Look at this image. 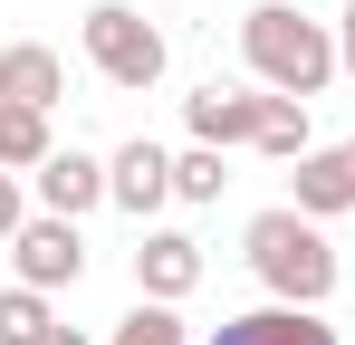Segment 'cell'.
Listing matches in <instances>:
<instances>
[{
	"label": "cell",
	"mask_w": 355,
	"mask_h": 345,
	"mask_svg": "<svg viewBox=\"0 0 355 345\" xmlns=\"http://www.w3.org/2000/svg\"><path fill=\"white\" fill-rule=\"evenodd\" d=\"M336 57L355 67V0H346V19H336Z\"/></svg>",
	"instance_id": "18"
},
{
	"label": "cell",
	"mask_w": 355,
	"mask_h": 345,
	"mask_svg": "<svg viewBox=\"0 0 355 345\" xmlns=\"http://www.w3.org/2000/svg\"><path fill=\"white\" fill-rule=\"evenodd\" d=\"M259 154H279V163L307 154V106H297V96H269V115H259Z\"/></svg>",
	"instance_id": "15"
},
{
	"label": "cell",
	"mask_w": 355,
	"mask_h": 345,
	"mask_svg": "<svg viewBox=\"0 0 355 345\" xmlns=\"http://www.w3.org/2000/svg\"><path fill=\"white\" fill-rule=\"evenodd\" d=\"M106 345H182V317L164 307V297H144L135 317H116V336H106Z\"/></svg>",
	"instance_id": "16"
},
{
	"label": "cell",
	"mask_w": 355,
	"mask_h": 345,
	"mask_svg": "<svg viewBox=\"0 0 355 345\" xmlns=\"http://www.w3.org/2000/svg\"><path fill=\"white\" fill-rule=\"evenodd\" d=\"M240 57H250V77H259L269 96H297V106H307V96L346 67V57H336V39H327L317 19H297L288 0H259V10L240 19Z\"/></svg>",
	"instance_id": "1"
},
{
	"label": "cell",
	"mask_w": 355,
	"mask_h": 345,
	"mask_svg": "<svg viewBox=\"0 0 355 345\" xmlns=\"http://www.w3.org/2000/svg\"><path fill=\"white\" fill-rule=\"evenodd\" d=\"M240 249H250V269L269 278V297H279V307H327V297H336V249H327V230L307 221L297 202L259 211Z\"/></svg>",
	"instance_id": "2"
},
{
	"label": "cell",
	"mask_w": 355,
	"mask_h": 345,
	"mask_svg": "<svg viewBox=\"0 0 355 345\" xmlns=\"http://www.w3.org/2000/svg\"><path fill=\"white\" fill-rule=\"evenodd\" d=\"M87 57H96L106 87L144 96V87L164 77V29H154L144 10H125V0H96V10H87Z\"/></svg>",
	"instance_id": "3"
},
{
	"label": "cell",
	"mask_w": 355,
	"mask_h": 345,
	"mask_svg": "<svg viewBox=\"0 0 355 345\" xmlns=\"http://www.w3.org/2000/svg\"><path fill=\"white\" fill-rule=\"evenodd\" d=\"M211 345H336V326L317 307H250L231 326H211Z\"/></svg>",
	"instance_id": "10"
},
{
	"label": "cell",
	"mask_w": 355,
	"mask_h": 345,
	"mask_svg": "<svg viewBox=\"0 0 355 345\" xmlns=\"http://www.w3.org/2000/svg\"><path fill=\"white\" fill-rule=\"evenodd\" d=\"M106 202H116V211H135V221H144V211H164V202H173V154L135 134L116 163H106Z\"/></svg>",
	"instance_id": "5"
},
{
	"label": "cell",
	"mask_w": 355,
	"mask_h": 345,
	"mask_svg": "<svg viewBox=\"0 0 355 345\" xmlns=\"http://www.w3.org/2000/svg\"><path fill=\"white\" fill-rule=\"evenodd\" d=\"M10 259H19V288H77L87 278V240H77V221H58V211H39V221L10 240Z\"/></svg>",
	"instance_id": "4"
},
{
	"label": "cell",
	"mask_w": 355,
	"mask_h": 345,
	"mask_svg": "<svg viewBox=\"0 0 355 345\" xmlns=\"http://www.w3.org/2000/svg\"><path fill=\"white\" fill-rule=\"evenodd\" d=\"M221 182H231V154H221V144L173 154V202H221Z\"/></svg>",
	"instance_id": "13"
},
{
	"label": "cell",
	"mask_w": 355,
	"mask_h": 345,
	"mask_svg": "<svg viewBox=\"0 0 355 345\" xmlns=\"http://www.w3.org/2000/svg\"><path fill=\"white\" fill-rule=\"evenodd\" d=\"M49 345H87V336H77V326H49Z\"/></svg>",
	"instance_id": "19"
},
{
	"label": "cell",
	"mask_w": 355,
	"mask_h": 345,
	"mask_svg": "<svg viewBox=\"0 0 355 345\" xmlns=\"http://www.w3.org/2000/svg\"><path fill=\"white\" fill-rule=\"evenodd\" d=\"M49 297L39 288H0V345H49Z\"/></svg>",
	"instance_id": "14"
},
{
	"label": "cell",
	"mask_w": 355,
	"mask_h": 345,
	"mask_svg": "<svg viewBox=\"0 0 355 345\" xmlns=\"http://www.w3.org/2000/svg\"><path fill=\"white\" fill-rule=\"evenodd\" d=\"M297 211H307V221L355 211V144H307V154H297Z\"/></svg>",
	"instance_id": "8"
},
{
	"label": "cell",
	"mask_w": 355,
	"mask_h": 345,
	"mask_svg": "<svg viewBox=\"0 0 355 345\" xmlns=\"http://www.w3.org/2000/svg\"><path fill=\"white\" fill-rule=\"evenodd\" d=\"M29 182H39V202H49L58 221H87V211L106 202V163H96V154H77V144H67V154H49Z\"/></svg>",
	"instance_id": "9"
},
{
	"label": "cell",
	"mask_w": 355,
	"mask_h": 345,
	"mask_svg": "<svg viewBox=\"0 0 355 345\" xmlns=\"http://www.w3.org/2000/svg\"><path fill=\"white\" fill-rule=\"evenodd\" d=\"M182 115H192V144H259V115H269V96H250V87H202V96H182Z\"/></svg>",
	"instance_id": "7"
},
{
	"label": "cell",
	"mask_w": 355,
	"mask_h": 345,
	"mask_svg": "<svg viewBox=\"0 0 355 345\" xmlns=\"http://www.w3.org/2000/svg\"><path fill=\"white\" fill-rule=\"evenodd\" d=\"M135 288L164 297V307L192 297V288H202V240H182V230H144V240H135Z\"/></svg>",
	"instance_id": "6"
},
{
	"label": "cell",
	"mask_w": 355,
	"mask_h": 345,
	"mask_svg": "<svg viewBox=\"0 0 355 345\" xmlns=\"http://www.w3.org/2000/svg\"><path fill=\"white\" fill-rule=\"evenodd\" d=\"M29 230V202H19V172H0V240Z\"/></svg>",
	"instance_id": "17"
},
{
	"label": "cell",
	"mask_w": 355,
	"mask_h": 345,
	"mask_svg": "<svg viewBox=\"0 0 355 345\" xmlns=\"http://www.w3.org/2000/svg\"><path fill=\"white\" fill-rule=\"evenodd\" d=\"M49 154H58L49 144V115L19 106V96H0V172H39Z\"/></svg>",
	"instance_id": "12"
},
{
	"label": "cell",
	"mask_w": 355,
	"mask_h": 345,
	"mask_svg": "<svg viewBox=\"0 0 355 345\" xmlns=\"http://www.w3.org/2000/svg\"><path fill=\"white\" fill-rule=\"evenodd\" d=\"M0 96H19V106H58L67 96V57L58 48H39V39H19V48H0Z\"/></svg>",
	"instance_id": "11"
}]
</instances>
